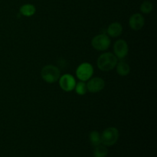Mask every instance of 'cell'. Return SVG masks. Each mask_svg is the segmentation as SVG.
I'll use <instances>...</instances> for the list:
<instances>
[{
    "mask_svg": "<svg viewBox=\"0 0 157 157\" xmlns=\"http://www.w3.org/2000/svg\"><path fill=\"white\" fill-rule=\"evenodd\" d=\"M113 52L114 55L117 59H124L128 55L129 48L127 41L124 39H119L113 44Z\"/></svg>",
    "mask_w": 157,
    "mask_h": 157,
    "instance_id": "obj_7",
    "label": "cell"
},
{
    "mask_svg": "<svg viewBox=\"0 0 157 157\" xmlns=\"http://www.w3.org/2000/svg\"><path fill=\"white\" fill-rule=\"evenodd\" d=\"M123 26L119 22H113L107 28V34L112 38H117L122 34Z\"/></svg>",
    "mask_w": 157,
    "mask_h": 157,
    "instance_id": "obj_10",
    "label": "cell"
},
{
    "mask_svg": "<svg viewBox=\"0 0 157 157\" xmlns=\"http://www.w3.org/2000/svg\"><path fill=\"white\" fill-rule=\"evenodd\" d=\"M129 25L133 30L139 31L142 29L145 25V18L141 14L135 13L130 16Z\"/></svg>",
    "mask_w": 157,
    "mask_h": 157,
    "instance_id": "obj_9",
    "label": "cell"
},
{
    "mask_svg": "<svg viewBox=\"0 0 157 157\" xmlns=\"http://www.w3.org/2000/svg\"><path fill=\"white\" fill-rule=\"evenodd\" d=\"M89 139H90V144L94 146V147H97V146L101 144V134L98 131L94 130L89 135Z\"/></svg>",
    "mask_w": 157,
    "mask_h": 157,
    "instance_id": "obj_14",
    "label": "cell"
},
{
    "mask_svg": "<svg viewBox=\"0 0 157 157\" xmlns=\"http://www.w3.org/2000/svg\"><path fill=\"white\" fill-rule=\"evenodd\" d=\"M110 38L105 34H100L94 37L91 41V45L97 51H105L109 48L110 45Z\"/></svg>",
    "mask_w": 157,
    "mask_h": 157,
    "instance_id": "obj_4",
    "label": "cell"
},
{
    "mask_svg": "<svg viewBox=\"0 0 157 157\" xmlns=\"http://www.w3.org/2000/svg\"><path fill=\"white\" fill-rule=\"evenodd\" d=\"M153 5L150 1H144L140 6V11L144 14H149L153 11Z\"/></svg>",
    "mask_w": 157,
    "mask_h": 157,
    "instance_id": "obj_16",
    "label": "cell"
},
{
    "mask_svg": "<svg viewBox=\"0 0 157 157\" xmlns=\"http://www.w3.org/2000/svg\"><path fill=\"white\" fill-rule=\"evenodd\" d=\"M61 72L58 67L52 64L45 65L41 71V76L42 79L48 84H53L59 80Z\"/></svg>",
    "mask_w": 157,
    "mask_h": 157,
    "instance_id": "obj_2",
    "label": "cell"
},
{
    "mask_svg": "<svg viewBox=\"0 0 157 157\" xmlns=\"http://www.w3.org/2000/svg\"><path fill=\"white\" fill-rule=\"evenodd\" d=\"M19 12L21 15H24V16L31 17L35 15V12H36V8L32 4H25L20 7Z\"/></svg>",
    "mask_w": 157,
    "mask_h": 157,
    "instance_id": "obj_12",
    "label": "cell"
},
{
    "mask_svg": "<svg viewBox=\"0 0 157 157\" xmlns=\"http://www.w3.org/2000/svg\"><path fill=\"white\" fill-rule=\"evenodd\" d=\"M117 72L121 76H127L130 74V67L129 64L127 62L124 61H121L120 62H117L116 65Z\"/></svg>",
    "mask_w": 157,
    "mask_h": 157,
    "instance_id": "obj_11",
    "label": "cell"
},
{
    "mask_svg": "<svg viewBox=\"0 0 157 157\" xmlns=\"http://www.w3.org/2000/svg\"><path fill=\"white\" fill-rule=\"evenodd\" d=\"M76 84L75 78L69 74H65L59 78L60 87L65 92L72 91L75 89Z\"/></svg>",
    "mask_w": 157,
    "mask_h": 157,
    "instance_id": "obj_6",
    "label": "cell"
},
{
    "mask_svg": "<svg viewBox=\"0 0 157 157\" xmlns=\"http://www.w3.org/2000/svg\"><path fill=\"white\" fill-rule=\"evenodd\" d=\"M118 59L113 54L105 52L99 56L97 61L98 68L102 71H110L116 67Z\"/></svg>",
    "mask_w": 157,
    "mask_h": 157,
    "instance_id": "obj_1",
    "label": "cell"
},
{
    "mask_svg": "<svg viewBox=\"0 0 157 157\" xmlns=\"http://www.w3.org/2000/svg\"><path fill=\"white\" fill-rule=\"evenodd\" d=\"M108 154V150L104 145H98L95 147L94 150V157H106Z\"/></svg>",
    "mask_w": 157,
    "mask_h": 157,
    "instance_id": "obj_13",
    "label": "cell"
},
{
    "mask_svg": "<svg viewBox=\"0 0 157 157\" xmlns=\"http://www.w3.org/2000/svg\"><path fill=\"white\" fill-rule=\"evenodd\" d=\"M101 144L106 147H111L117 142L119 139V131L115 127H108L103 131L101 135Z\"/></svg>",
    "mask_w": 157,
    "mask_h": 157,
    "instance_id": "obj_3",
    "label": "cell"
},
{
    "mask_svg": "<svg viewBox=\"0 0 157 157\" xmlns=\"http://www.w3.org/2000/svg\"><path fill=\"white\" fill-rule=\"evenodd\" d=\"M94 74V67L90 63L84 62L80 64L76 70V75L81 81H87L91 78Z\"/></svg>",
    "mask_w": 157,
    "mask_h": 157,
    "instance_id": "obj_5",
    "label": "cell"
},
{
    "mask_svg": "<svg viewBox=\"0 0 157 157\" xmlns=\"http://www.w3.org/2000/svg\"><path fill=\"white\" fill-rule=\"evenodd\" d=\"M105 87V82L101 78H93L87 84V88L90 93H98L101 91Z\"/></svg>",
    "mask_w": 157,
    "mask_h": 157,
    "instance_id": "obj_8",
    "label": "cell"
},
{
    "mask_svg": "<svg viewBox=\"0 0 157 157\" xmlns=\"http://www.w3.org/2000/svg\"><path fill=\"white\" fill-rule=\"evenodd\" d=\"M75 89L76 93L79 95L85 94L87 91V84L84 83V81H80L78 84H76Z\"/></svg>",
    "mask_w": 157,
    "mask_h": 157,
    "instance_id": "obj_15",
    "label": "cell"
}]
</instances>
